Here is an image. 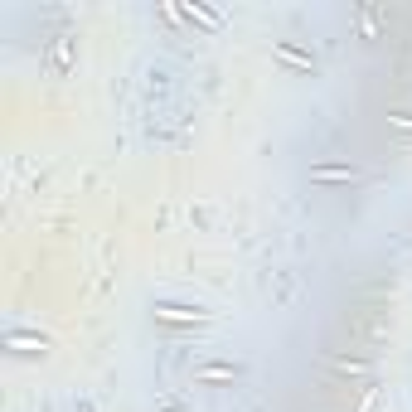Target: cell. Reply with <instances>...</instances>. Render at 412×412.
Returning <instances> with one entry per match:
<instances>
[{
    "label": "cell",
    "instance_id": "obj_1",
    "mask_svg": "<svg viewBox=\"0 0 412 412\" xmlns=\"http://www.w3.org/2000/svg\"><path fill=\"white\" fill-rule=\"evenodd\" d=\"M156 320H170V325H194V320H204V311H185V306H156Z\"/></svg>",
    "mask_w": 412,
    "mask_h": 412
},
{
    "label": "cell",
    "instance_id": "obj_4",
    "mask_svg": "<svg viewBox=\"0 0 412 412\" xmlns=\"http://www.w3.org/2000/svg\"><path fill=\"white\" fill-rule=\"evenodd\" d=\"M189 15H194V20H199V25H208V30H213V25H218V15H208V10H199V5H189Z\"/></svg>",
    "mask_w": 412,
    "mask_h": 412
},
{
    "label": "cell",
    "instance_id": "obj_3",
    "mask_svg": "<svg viewBox=\"0 0 412 412\" xmlns=\"http://www.w3.org/2000/svg\"><path fill=\"white\" fill-rule=\"evenodd\" d=\"M272 54H277L282 63H291V68H316V58H311V54H296V49H287V44H277Z\"/></svg>",
    "mask_w": 412,
    "mask_h": 412
},
{
    "label": "cell",
    "instance_id": "obj_2",
    "mask_svg": "<svg viewBox=\"0 0 412 412\" xmlns=\"http://www.w3.org/2000/svg\"><path fill=\"white\" fill-rule=\"evenodd\" d=\"M354 175H359L354 165H316L311 170V180H354Z\"/></svg>",
    "mask_w": 412,
    "mask_h": 412
}]
</instances>
